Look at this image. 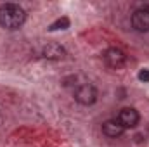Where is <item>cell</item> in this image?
<instances>
[{
    "mask_svg": "<svg viewBox=\"0 0 149 147\" xmlns=\"http://www.w3.org/2000/svg\"><path fill=\"white\" fill-rule=\"evenodd\" d=\"M26 19L24 9L17 3H3L0 5V26L5 30H17L23 26Z\"/></svg>",
    "mask_w": 149,
    "mask_h": 147,
    "instance_id": "cell-1",
    "label": "cell"
},
{
    "mask_svg": "<svg viewBox=\"0 0 149 147\" xmlns=\"http://www.w3.org/2000/svg\"><path fill=\"white\" fill-rule=\"evenodd\" d=\"M123 132H125V128L118 123V119H109V121H106V123L102 125V133H104L106 137H109V139H118V137H121Z\"/></svg>",
    "mask_w": 149,
    "mask_h": 147,
    "instance_id": "cell-6",
    "label": "cell"
},
{
    "mask_svg": "<svg viewBox=\"0 0 149 147\" xmlns=\"http://www.w3.org/2000/svg\"><path fill=\"white\" fill-rule=\"evenodd\" d=\"M116 119H118V123L127 130V128L137 126L141 116H139V112L134 109V107H123V109L118 112V118H116Z\"/></svg>",
    "mask_w": 149,
    "mask_h": 147,
    "instance_id": "cell-4",
    "label": "cell"
},
{
    "mask_svg": "<svg viewBox=\"0 0 149 147\" xmlns=\"http://www.w3.org/2000/svg\"><path fill=\"white\" fill-rule=\"evenodd\" d=\"M139 80H141V81H149V71L148 69H142V71L139 73Z\"/></svg>",
    "mask_w": 149,
    "mask_h": 147,
    "instance_id": "cell-9",
    "label": "cell"
},
{
    "mask_svg": "<svg viewBox=\"0 0 149 147\" xmlns=\"http://www.w3.org/2000/svg\"><path fill=\"white\" fill-rule=\"evenodd\" d=\"M74 101L81 106H92L97 101V90L90 83H80L74 88Z\"/></svg>",
    "mask_w": 149,
    "mask_h": 147,
    "instance_id": "cell-2",
    "label": "cell"
},
{
    "mask_svg": "<svg viewBox=\"0 0 149 147\" xmlns=\"http://www.w3.org/2000/svg\"><path fill=\"white\" fill-rule=\"evenodd\" d=\"M64 55H66V50H64L61 45H57V43H50V45H47V47L43 49V57H47V59L59 61V59H63Z\"/></svg>",
    "mask_w": 149,
    "mask_h": 147,
    "instance_id": "cell-7",
    "label": "cell"
},
{
    "mask_svg": "<svg viewBox=\"0 0 149 147\" xmlns=\"http://www.w3.org/2000/svg\"><path fill=\"white\" fill-rule=\"evenodd\" d=\"M102 57H104V62H106L109 68H113V69H120V68L125 64V61H127V55L123 54V50H120V49H116V47L106 49L104 54H102Z\"/></svg>",
    "mask_w": 149,
    "mask_h": 147,
    "instance_id": "cell-3",
    "label": "cell"
},
{
    "mask_svg": "<svg viewBox=\"0 0 149 147\" xmlns=\"http://www.w3.org/2000/svg\"><path fill=\"white\" fill-rule=\"evenodd\" d=\"M66 28H70V19H68V17H61V19H57L56 23L50 24L49 31H57V30H66Z\"/></svg>",
    "mask_w": 149,
    "mask_h": 147,
    "instance_id": "cell-8",
    "label": "cell"
},
{
    "mask_svg": "<svg viewBox=\"0 0 149 147\" xmlns=\"http://www.w3.org/2000/svg\"><path fill=\"white\" fill-rule=\"evenodd\" d=\"M132 26L139 33L149 31V9H139L132 14Z\"/></svg>",
    "mask_w": 149,
    "mask_h": 147,
    "instance_id": "cell-5",
    "label": "cell"
}]
</instances>
